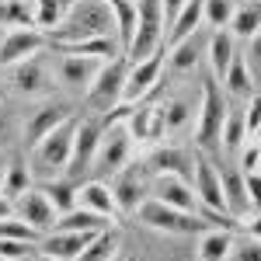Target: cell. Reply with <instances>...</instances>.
I'll return each mask as SVG.
<instances>
[{
	"mask_svg": "<svg viewBox=\"0 0 261 261\" xmlns=\"http://www.w3.org/2000/svg\"><path fill=\"white\" fill-rule=\"evenodd\" d=\"M77 125H81V115L73 112L66 122H60L49 136H42L32 153H28V171L32 178L49 181L66 174V164H70V153H73V136H77Z\"/></svg>",
	"mask_w": 261,
	"mask_h": 261,
	"instance_id": "cell-1",
	"label": "cell"
},
{
	"mask_svg": "<svg viewBox=\"0 0 261 261\" xmlns=\"http://www.w3.org/2000/svg\"><path fill=\"white\" fill-rule=\"evenodd\" d=\"M98 35H115V21L105 0H70L63 21L53 28V42H81V39H98Z\"/></svg>",
	"mask_w": 261,
	"mask_h": 261,
	"instance_id": "cell-2",
	"label": "cell"
},
{
	"mask_svg": "<svg viewBox=\"0 0 261 261\" xmlns=\"http://www.w3.org/2000/svg\"><path fill=\"white\" fill-rule=\"evenodd\" d=\"M143 226L150 230H161V233H174V237H199L202 230H209L213 223L209 216H199V213H185V209H174V205H164L157 199H146L136 209Z\"/></svg>",
	"mask_w": 261,
	"mask_h": 261,
	"instance_id": "cell-3",
	"label": "cell"
},
{
	"mask_svg": "<svg viewBox=\"0 0 261 261\" xmlns=\"http://www.w3.org/2000/svg\"><path fill=\"white\" fill-rule=\"evenodd\" d=\"M133 136H129V129H125V122L122 119H108L105 122V129H101V140H98V153H94V164H91V171H98V174H119L122 167L129 164L133 157Z\"/></svg>",
	"mask_w": 261,
	"mask_h": 261,
	"instance_id": "cell-4",
	"label": "cell"
},
{
	"mask_svg": "<svg viewBox=\"0 0 261 261\" xmlns=\"http://www.w3.org/2000/svg\"><path fill=\"white\" fill-rule=\"evenodd\" d=\"M136 7H140V14H136V35H133V45L125 49L129 63L153 56L157 45H161V39H164V24H167V21H164V4L161 0H140Z\"/></svg>",
	"mask_w": 261,
	"mask_h": 261,
	"instance_id": "cell-5",
	"label": "cell"
},
{
	"mask_svg": "<svg viewBox=\"0 0 261 261\" xmlns=\"http://www.w3.org/2000/svg\"><path fill=\"white\" fill-rule=\"evenodd\" d=\"M129 60H122V56H115V60L101 63L98 73H94V81H91V87H87V101L94 105V108H101V112H112V108H119L122 101V91H125V66Z\"/></svg>",
	"mask_w": 261,
	"mask_h": 261,
	"instance_id": "cell-6",
	"label": "cell"
},
{
	"mask_svg": "<svg viewBox=\"0 0 261 261\" xmlns=\"http://www.w3.org/2000/svg\"><path fill=\"white\" fill-rule=\"evenodd\" d=\"M226 101H223V91H220V81L209 77L202 84V101H199V143L202 146H216L220 143V133H223V119H226Z\"/></svg>",
	"mask_w": 261,
	"mask_h": 261,
	"instance_id": "cell-7",
	"label": "cell"
},
{
	"mask_svg": "<svg viewBox=\"0 0 261 261\" xmlns=\"http://www.w3.org/2000/svg\"><path fill=\"white\" fill-rule=\"evenodd\" d=\"M150 199L164 202V205H174V209H185V213L213 216V213H205V205L199 202L192 181L178 178V174H153V181H150Z\"/></svg>",
	"mask_w": 261,
	"mask_h": 261,
	"instance_id": "cell-8",
	"label": "cell"
},
{
	"mask_svg": "<svg viewBox=\"0 0 261 261\" xmlns=\"http://www.w3.org/2000/svg\"><path fill=\"white\" fill-rule=\"evenodd\" d=\"M192 188H195V195L199 202L205 205V213H213V216H226V205H223V181H220V171L213 167V161L199 153L195 161H192Z\"/></svg>",
	"mask_w": 261,
	"mask_h": 261,
	"instance_id": "cell-9",
	"label": "cell"
},
{
	"mask_svg": "<svg viewBox=\"0 0 261 261\" xmlns=\"http://www.w3.org/2000/svg\"><path fill=\"white\" fill-rule=\"evenodd\" d=\"M101 125L98 119H84L81 115V125H77V136H73V153H70V164H66V174L63 178H81L91 171L94 164V153H98V140H101Z\"/></svg>",
	"mask_w": 261,
	"mask_h": 261,
	"instance_id": "cell-10",
	"label": "cell"
},
{
	"mask_svg": "<svg viewBox=\"0 0 261 261\" xmlns=\"http://www.w3.org/2000/svg\"><path fill=\"white\" fill-rule=\"evenodd\" d=\"M11 84H14V91L24 94V98H45V94H53L56 77H53V70L39 56H32V60L11 66Z\"/></svg>",
	"mask_w": 261,
	"mask_h": 261,
	"instance_id": "cell-11",
	"label": "cell"
},
{
	"mask_svg": "<svg viewBox=\"0 0 261 261\" xmlns=\"http://www.w3.org/2000/svg\"><path fill=\"white\" fill-rule=\"evenodd\" d=\"M14 216L24 220L35 233H53L56 230V220H60V213L53 209V202L45 199L42 188H28L24 195L14 199Z\"/></svg>",
	"mask_w": 261,
	"mask_h": 261,
	"instance_id": "cell-12",
	"label": "cell"
},
{
	"mask_svg": "<svg viewBox=\"0 0 261 261\" xmlns=\"http://www.w3.org/2000/svg\"><path fill=\"white\" fill-rule=\"evenodd\" d=\"M150 171L146 167H122L115 174V185H112V195H115V205L119 213H136L143 202L150 199Z\"/></svg>",
	"mask_w": 261,
	"mask_h": 261,
	"instance_id": "cell-13",
	"label": "cell"
},
{
	"mask_svg": "<svg viewBox=\"0 0 261 261\" xmlns=\"http://www.w3.org/2000/svg\"><path fill=\"white\" fill-rule=\"evenodd\" d=\"M45 49V32L39 28H7V35L0 39V66H14L32 56H39Z\"/></svg>",
	"mask_w": 261,
	"mask_h": 261,
	"instance_id": "cell-14",
	"label": "cell"
},
{
	"mask_svg": "<svg viewBox=\"0 0 261 261\" xmlns=\"http://www.w3.org/2000/svg\"><path fill=\"white\" fill-rule=\"evenodd\" d=\"M70 115H73V108L63 105V101H45V105H39L35 112H28V119H24V125H21V136H24V143H28V150H32L42 136H49L60 122H66Z\"/></svg>",
	"mask_w": 261,
	"mask_h": 261,
	"instance_id": "cell-15",
	"label": "cell"
},
{
	"mask_svg": "<svg viewBox=\"0 0 261 261\" xmlns=\"http://www.w3.org/2000/svg\"><path fill=\"white\" fill-rule=\"evenodd\" d=\"M164 73V60L153 53L146 60H136L129 70H125V91H122V101H143L157 84H161Z\"/></svg>",
	"mask_w": 261,
	"mask_h": 261,
	"instance_id": "cell-16",
	"label": "cell"
},
{
	"mask_svg": "<svg viewBox=\"0 0 261 261\" xmlns=\"http://www.w3.org/2000/svg\"><path fill=\"white\" fill-rule=\"evenodd\" d=\"M98 66H101V60L63 53V60L56 63V77H60V84L70 87V91H87L91 81H94V73H98Z\"/></svg>",
	"mask_w": 261,
	"mask_h": 261,
	"instance_id": "cell-17",
	"label": "cell"
},
{
	"mask_svg": "<svg viewBox=\"0 0 261 261\" xmlns=\"http://www.w3.org/2000/svg\"><path fill=\"white\" fill-rule=\"evenodd\" d=\"M101 233V230H98ZM94 233H77V230H53V233H42V254H49V258L56 261H73L81 254L84 247L91 244Z\"/></svg>",
	"mask_w": 261,
	"mask_h": 261,
	"instance_id": "cell-18",
	"label": "cell"
},
{
	"mask_svg": "<svg viewBox=\"0 0 261 261\" xmlns=\"http://www.w3.org/2000/svg\"><path fill=\"white\" fill-rule=\"evenodd\" d=\"M233 56H237V39H233L226 28H216V32L209 35V42H205V60H209V70H213L216 81L226 77Z\"/></svg>",
	"mask_w": 261,
	"mask_h": 261,
	"instance_id": "cell-19",
	"label": "cell"
},
{
	"mask_svg": "<svg viewBox=\"0 0 261 261\" xmlns=\"http://www.w3.org/2000/svg\"><path fill=\"white\" fill-rule=\"evenodd\" d=\"M125 129H129V136L133 140H157L164 133V122H161V108H146V105H136V108H129V115H125Z\"/></svg>",
	"mask_w": 261,
	"mask_h": 261,
	"instance_id": "cell-20",
	"label": "cell"
},
{
	"mask_svg": "<svg viewBox=\"0 0 261 261\" xmlns=\"http://www.w3.org/2000/svg\"><path fill=\"white\" fill-rule=\"evenodd\" d=\"M60 53H70V56H91V60H115V56H122L119 49V39L115 35H98V39H81V42H63V45H56Z\"/></svg>",
	"mask_w": 261,
	"mask_h": 261,
	"instance_id": "cell-21",
	"label": "cell"
},
{
	"mask_svg": "<svg viewBox=\"0 0 261 261\" xmlns=\"http://www.w3.org/2000/svg\"><path fill=\"white\" fill-rule=\"evenodd\" d=\"M77 205L91 209V213H101V216H108V220L119 216L115 195H112V188H108L105 181H87V185H81V188H77Z\"/></svg>",
	"mask_w": 261,
	"mask_h": 261,
	"instance_id": "cell-22",
	"label": "cell"
},
{
	"mask_svg": "<svg viewBox=\"0 0 261 261\" xmlns=\"http://www.w3.org/2000/svg\"><path fill=\"white\" fill-rule=\"evenodd\" d=\"M108 11H112V21H115V39H119V49L125 56V49L133 45V35H136V0H105Z\"/></svg>",
	"mask_w": 261,
	"mask_h": 261,
	"instance_id": "cell-23",
	"label": "cell"
},
{
	"mask_svg": "<svg viewBox=\"0 0 261 261\" xmlns=\"http://www.w3.org/2000/svg\"><path fill=\"white\" fill-rule=\"evenodd\" d=\"M146 171H150V174H178V178H192V157H188L185 150H178V146H167V150L150 153Z\"/></svg>",
	"mask_w": 261,
	"mask_h": 261,
	"instance_id": "cell-24",
	"label": "cell"
},
{
	"mask_svg": "<svg viewBox=\"0 0 261 261\" xmlns=\"http://www.w3.org/2000/svg\"><path fill=\"white\" fill-rule=\"evenodd\" d=\"M32 188V171H28V161L21 157V153H11L7 164H4V181H0V192L4 195H11V199H18Z\"/></svg>",
	"mask_w": 261,
	"mask_h": 261,
	"instance_id": "cell-25",
	"label": "cell"
},
{
	"mask_svg": "<svg viewBox=\"0 0 261 261\" xmlns=\"http://www.w3.org/2000/svg\"><path fill=\"white\" fill-rule=\"evenodd\" d=\"M220 181H223V205H226V216H230V220L244 216V213L251 209L247 188H244V174L226 171V174H220Z\"/></svg>",
	"mask_w": 261,
	"mask_h": 261,
	"instance_id": "cell-26",
	"label": "cell"
},
{
	"mask_svg": "<svg viewBox=\"0 0 261 261\" xmlns=\"http://www.w3.org/2000/svg\"><path fill=\"white\" fill-rule=\"evenodd\" d=\"M202 4H205V0H185V7L167 21V24H171V35H167L171 45H178L181 39L195 35V32L202 28Z\"/></svg>",
	"mask_w": 261,
	"mask_h": 261,
	"instance_id": "cell-27",
	"label": "cell"
},
{
	"mask_svg": "<svg viewBox=\"0 0 261 261\" xmlns=\"http://www.w3.org/2000/svg\"><path fill=\"white\" fill-rule=\"evenodd\" d=\"M115 223V220H112ZM56 230H77V233H98V230H108V216L101 213H91L84 205H73L70 213H63L56 220Z\"/></svg>",
	"mask_w": 261,
	"mask_h": 261,
	"instance_id": "cell-28",
	"label": "cell"
},
{
	"mask_svg": "<svg viewBox=\"0 0 261 261\" xmlns=\"http://www.w3.org/2000/svg\"><path fill=\"white\" fill-rule=\"evenodd\" d=\"M202 53H205L202 32L188 35V39H181L178 45H171V70H178V73H188V70H195V66H199V60H202Z\"/></svg>",
	"mask_w": 261,
	"mask_h": 261,
	"instance_id": "cell-29",
	"label": "cell"
},
{
	"mask_svg": "<svg viewBox=\"0 0 261 261\" xmlns=\"http://www.w3.org/2000/svg\"><path fill=\"white\" fill-rule=\"evenodd\" d=\"M230 251H233V237L226 233V230H202L199 233V261H226L230 258Z\"/></svg>",
	"mask_w": 261,
	"mask_h": 261,
	"instance_id": "cell-30",
	"label": "cell"
},
{
	"mask_svg": "<svg viewBox=\"0 0 261 261\" xmlns=\"http://www.w3.org/2000/svg\"><path fill=\"white\" fill-rule=\"evenodd\" d=\"M0 28H35V0H0Z\"/></svg>",
	"mask_w": 261,
	"mask_h": 261,
	"instance_id": "cell-31",
	"label": "cell"
},
{
	"mask_svg": "<svg viewBox=\"0 0 261 261\" xmlns=\"http://www.w3.org/2000/svg\"><path fill=\"white\" fill-rule=\"evenodd\" d=\"M119 244L122 241H119L115 230H101V233L91 237V244H87L73 261H115L119 258Z\"/></svg>",
	"mask_w": 261,
	"mask_h": 261,
	"instance_id": "cell-32",
	"label": "cell"
},
{
	"mask_svg": "<svg viewBox=\"0 0 261 261\" xmlns=\"http://www.w3.org/2000/svg\"><path fill=\"white\" fill-rule=\"evenodd\" d=\"M258 32H261V0H247L244 7L233 11L230 35H233V39H254Z\"/></svg>",
	"mask_w": 261,
	"mask_h": 261,
	"instance_id": "cell-33",
	"label": "cell"
},
{
	"mask_svg": "<svg viewBox=\"0 0 261 261\" xmlns=\"http://www.w3.org/2000/svg\"><path fill=\"white\" fill-rule=\"evenodd\" d=\"M39 188L45 192V199L53 202V209L56 213H70L73 205H77V185L70 178H49V181H39Z\"/></svg>",
	"mask_w": 261,
	"mask_h": 261,
	"instance_id": "cell-34",
	"label": "cell"
},
{
	"mask_svg": "<svg viewBox=\"0 0 261 261\" xmlns=\"http://www.w3.org/2000/svg\"><path fill=\"white\" fill-rule=\"evenodd\" d=\"M195 112H199V108H195L188 98H167L161 105L164 133H178V129H185V125L192 122V115H195Z\"/></svg>",
	"mask_w": 261,
	"mask_h": 261,
	"instance_id": "cell-35",
	"label": "cell"
},
{
	"mask_svg": "<svg viewBox=\"0 0 261 261\" xmlns=\"http://www.w3.org/2000/svg\"><path fill=\"white\" fill-rule=\"evenodd\" d=\"M220 84H226V91H230V94H241V98L251 94L254 73H251V66H247V60H244L241 53L233 56V63H230V70H226V77H223Z\"/></svg>",
	"mask_w": 261,
	"mask_h": 261,
	"instance_id": "cell-36",
	"label": "cell"
},
{
	"mask_svg": "<svg viewBox=\"0 0 261 261\" xmlns=\"http://www.w3.org/2000/svg\"><path fill=\"white\" fill-rule=\"evenodd\" d=\"M66 7H70V0H35V28L39 32H53L63 21Z\"/></svg>",
	"mask_w": 261,
	"mask_h": 261,
	"instance_id": "cell-37",
	"label": "cell"
},
{
	"mask_svg": "<svg viewBox=\"0 0 261 261\" xmlns=\"http://www.w3.org/2000/svg\"><path fill=\"white\" fill-rule=\"evenodd\" d=\"M233 11H237V0H205L202 4V24H209V28H230Z\"/></svg>",
	"mask_w": 261,
	"mask_h": 261,
	"instance_id": "cell-38",
	"label": "cell"
},
{
	"mask_svg": "<svg viewBox=\"0 0 261 261\" xmlns=\"http://www.w3.org/2000/svg\"><path fill=\"white\" fill-rule=\"evenodd\" d=\"M247 140V122H244V112L241 108H230L226 119H223V133H220V143L230 146V150H241V143Z\"/></svg>",
	"mask_w": 261,
	"mask_h": 261,
	"instance_id": "cell-39",
	"label": "cell"
},
{
	"mask_svg": "<svg viewBox=\"0 0 261 261\" xmlns=\"http://www.w3.org/2000/svg\"><path fill=\"white\" fill-rule=\"evenodd\" d=\"M0 237H14V241H32L35 244V230L28 226L24 220H18V216H7V220H0Z\"/></svg>",
	"mask_w": 261,
	"mask_h": 261,
	"instance_id": "cell-40",
	"label": "cell"
},
{
	"mask_svg": "<svg viewBox=\"0 0 261 261\" xmlns=\"http://www.w3.org/2000/svg\"><path fill=\"white\" fill-rule=\"evenodd\" d=\"M35 247L32 241H14V237H0V261H24Z\"/></svg>",
	"mask_w": 261,
	"mask_h": 261,
	"instance_id": "cell-41",
	"label": "cell"
},
{
	"mask_svg": "<svg viewBox=\"0 0 261 261\" xmlns=\"http://www.w3.org/2000/svg\"><path fill=\"white\" fill-rule=\"evenodd\" d=\"M226 261H261V237H247V241H233V251Z\"/></svg>",
	"mask_w": 261,
	"mask_h": 261,
	"instance_id": "cell-42",
	"label": "cell"
},
{
	"mask_svg": "<svg viewBox=\"0 0 261 261\" xmlns=\"http://www.w3.org/2000/svg\"><path fill=\"white\" fill-rule=\"evenodd\" d=\"M14 136H18V115L0 105V146H7Z\"/></svg>",
	"mask_w": 261,
	"mask_h": 261,
	"instance_id": "cell-43",
	"label": "cell"
},
{
	"mask_svg": "<svg viewBox=\"0 0 261 261\" xmlns=\"http://www.w3.org/2000/svg\"><path fill=\"white\" fill-rule=\"evenodd\" d=\"M258 161H261V146H258V143L244 146V153H241V174H247V171H258Z\"/></svg>",
	"mask_w": 261,
	"mask_h": 261,
	"instance_id": "cell-44",
	"label": "cell"
},
{
	"mask_svg": "<svg viewBox=\"0 0 261 261\" xmlns=\"http://www.w3.org/2000/svg\"><path fill=\"white\" fill-rule=\"evenodd\" d=\"M244 122H247V136H254L261 125V94L258 98H251V108L244 112Z\"/></svg>",
	"mask_w": 261,
	"mask_h": 261,
	"instance_id": "cell-45",
	"label": "cell"
},
{
	"mask_svg": "<svg viewBox=\"0 0 261 261\" xmlns=\"http://www.w3.org/2000/svg\"><path fill=\"white\" fill-rule=\"evenodd\" d=\"M244 188H247L251 205H261V174L258 171H247V174H244Z\"/></svg>",
	"mask_w": 261,
	"mask_h": 261,
	"instance_id": "cell-46",
	"label": "cell"
},
{
	"mask_svg": "<svg viewBox=\"0 0 261 261\" xmlns=\"http://www.w3.org/2000/svg\"><path fill=\"white\" fill-rule=\"evenodd\" d=\"M247 42H251V45H247V56H244V60L251 63V70H261V32Z\"/></svg>",
	"mask_w": 261,
	"mask_h": 261,
	"instance_id": "cell-47",
	"label": "cell"
},
{
	"mask_svg": "<svg viewBox=\"0 0 261 261\" xmlns=\"http://www.w3.org/2000/svg\"><path fill=\"white\" fill-rule=\"evenodd\" d=\"M241 230L247 233V237H261V213L258 216H247V220L241 223Z\"/></svg>",
	"mask_w": 261,
	"mask_h": 261,
	"instance_id": "cell-48",
	"label": "cell"
},
{
	"mask_svg": "<svg viewBox=\"0 0 261 261\" xmlns=\"http://www.w3.org/2000/svg\"><path fill=\"white\" fill-rule=\"evenodd\" d=\"M161 4H164V21H171L181 7H185V0H161Z\"/></svg>",
	"mask_w": 261,
	"mask_h": 261,
	"instance_id": "cell-49",
	"label": "cell"
},
{
	"mask_svg": "<svg viewBox=\"0 0 261 261\" xmlns=\"http://www.w3.org/2000/svg\"><path fill=\"white\" fill-rule=\"evenodd\" d=\"M7 216H14V199L0 192V220H7Z\"/></svg>",
	"mask_w": 261,
	"mask_h": 261,
	"instance_id": "cell-50",
	"label": "cell"
},
{
	"mask_svg": "<svg viewBox=\"0 0 261 261\" xmlns=\"http://www.w3.org/2000/svg\"><path fill=\"white\" fill-rule=\"evenodd\" d=\"M35 261H56V258H49V254H39V258H35Z\"/></svg>",
	"mask_w": 261,
	"mask_h": 261,
	"instance_id": "cell-51",
	"label": "cell"
},
{
	"mask_svg": "<svg viewBox=\"0 0 261 261\" xmlns=\"http://www.w3.org/2000/svg\"><path fill=\"white\" fill-rule=\"evenodd\" d=\"M4 164H7V161H4V157H0V181H4Z\"/></svg>",
	"mask_w": 261,
	"mask_h": 261,
	"instance_id": "cell-52",
	"label": "cell"
},
{
	"mask_svg": "<svg viewBox=\"0 0 261 261\" xmlns=\"http://www.w3.org/2000/svg\"><path fill=\"white\" fill-rule=\"evenodd\" d=\"M254 136H261V125H258V133H254Z\"/></svg>",
	"mask_w": 261,
	"mask_h": 261,
	"instance_id": "cell-53",
	"label": "cell"
},
{
	"mask_svg": "<svg viewBox=\"0 0 261 261\" xmlns=\"http://www.w3.org/2000/svg\"><path fill=\"white\" fill-rule=\"evenodd\" d=\"M258 174H261V161H258Z\"/></svg>",
	"mask_w": 261,
	"mask_h": 261,
	"instance_id": "cell-54",
	"label": "cell"
},
{
	"mask_svg": "<svg viewBox=\"0 0 261 261\" xmlns=\"http://www.w3.org/2000/svg\"><path fill=\"white\" fill-rule=\"evenodd\" d=\"M129 261H136V258H129Z\"/></svg>",
	"mask_w": 261,
	"mask_h": 261,
	"instance_id": "cell-55",
	"label": "cell"
}]
</instances>
